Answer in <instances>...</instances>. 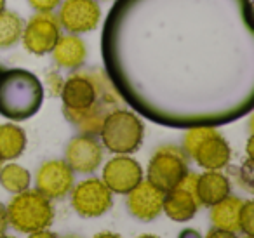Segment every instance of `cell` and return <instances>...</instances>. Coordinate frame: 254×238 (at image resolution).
<instances>
[{
    "mask_svg": "<svg viewBox=\"0 0 254 238\" xmlns=\"http://www.w3.org/2000/svg\"><path fill=\"white\" fill-rule=\"evenodd\" d=\"M113 85L143 71L211 66L251 70V0H117L101 39Z\"/></svg>",
    "mask_w": 254,
    "mask_h": 238,
    "instance_id": "obj_1",
    "label": "cell"
},
{
    "mask_svg": "<svg viewBox=\"0 0 254 238\" xmlns=\"http://www.w3.org/2000/svg\"><path fill=\"white\" fill-rule=\"evenodd\" d=\"M63 115L82 134L98 136L105 119L119 108L120 94L106 71H75L61 89Z\"/></svg>",
    "mask_w": 254,
    "mask_h": 238,
    "instance_id": "obj_2",
    "label": "cell"
},
{
    "mask_svg": "<svg viewBox=\"0 0 254 238\" xmlns=\"http://www.w3.org/2000/svg\"><path fill=\"white\" fill-rule=\"evenodd\" d=\"M44 85L35 73L23 68L0 71V115L23 122L35 115L44 103Z\"/></svg>",
    "mask_w": 254,
    "mask_h": 238,
    "instance_id": "obj_3",
    "label": "cell"
},
{
    "mask_svg": "<svg viewBox=\"0 0 254 238\" xmlns=\"http://www.w3.org/2000/svg\"><path fill=\"white\" fill-rule=\"evenodd\" d=\"M183 151L205 171H221L230 164L232 148L218 129L211 125L191 127L183 136Z\"/></svg>",
    "mask_w": 254,
    "mask_h": 238,
    "instance_id": "obj_4",
    "label": "cell"
},
{
    "mask_svg": "<svg viewBox=\"0 0 254 238\" xmlns=\"http://www.w3.org/2000/svg\"><path fill=\"white\" fill-rule=\"evenodd\" d=\"M105 150L113 155H131L145 139V125L136 113L117 108L105 119L98 134Z\"/></svg>",
    "mask_w": 254,
    "mask_h": 238,
    "instance_id": "obj_5",
    "label": "cell"
},
{
    "mask_svg": "<svg viewBox=\"0 0 254 238\" xmlns=\"http://www.w3.org/2000/svg\"><path fill=\"white\" fill-rule=\"evenodd\" d=\"M7 221L14 230L21 233H35L47 230L54 221V207L49 198L37 189H25L16 193L5 207Z\"/></svg>",
    "mask_w": 254,
    "mask_h": 238,
    "instance_id": "obj_6",
    "label": "cell"
},
{
    "mask_svg": "<svg viewBox=\"0 0 254 238\" xmlns=\"http://www.w3.org/2000/svg\"><path fill=\"white\" fill-rule=\"evenodd\" d=\"M188 174V155L183 148L160 146L155 150L146 169V181L162 189L164 193L176 188Z\"/></svg>",
    "mask_w": 254,
    "mask_h": 238,
    "instance_id": "obj_7",
    "label": "cell"
},
{
    "mask_svg": "<svg viewBox=\"0 0 254 238\" xmlns=\"http://www.w3.org/2000/svg\"><path fill=\"white\" fill-rule=\"evenodd\" d=\"M63 35L58 16L54 12H35L23 26L21 44L33 56L51 54L58 39Z\"/></svg>",
    "mask_w": 254,
    "mask_h": 238,
    "instance_id": "obj_8",
    "label": "cell"
},
{
    "mask_svg": "<svg viewBox=\"0 0 254 238\" xmlns=\"http://www.w3.org/2000/svg\"><path fill=\"white\" fill-rule=\"evenodd\" d=\"M70 195L73 210L87 219L103 216L113 205V193L98 178H87L78 184H73Z\"/></svg>",
    "mask_w": 254,
    "mask_h": 238,
    "instance_id": "obj_9",
    "label": "cell"
},
{
    "mask_svg": "<svg viewBox=\"0 0 254 238\" xmlns=\"http://www.w3.org/2000/svg\"><path fill=\"white\" fill-rule=\"evenodd\" d=\"M58 9V21L66 33L82 35L94 32L101 23V7L98 0H64Z\"/></svg>",
    "mask_w": 254,
    "mask_h": 238,
    "instance_id": "obj_10",
    "label": "cell"
},
{
    "mask_svg": "<svg viewBox=\"0 0 254 238\" xmlns=\"http://www.w3.org/2000/svg\"><path fill=\"white\" fill-rule=\"evenodd\" d=\"M197 176L195 172H190L181 179V182L176 188L169 189L164 195L162 210L169 219L176 221V223H185L195 217L200 202L195 193V184H197Z\"/></svg>",
    "mask_w": 254,
    "mask_h": 238,
    "instance_id": "obj_11",
    "label": "cell"
},
{
    "mask_svg": "<svg viewBox=\"0 0 254 238\" xmlns=\"http://www.w3.org/2000/svg\"><path fill=\"white\" fill-rule=\"evenodd\" d=\"M103 155H105V148L98 136L80 132L68 141L64 150V162L70 165L73 172L92 174L101 165Z\"/></svg>",
    "mask_w": 254,
    "mask_h": 238,
    "instance_id": "obj_12",
    "label": "cell"
},
{
    "mask_svg": "<svg viewBox=\"0 0 254 238\" xmlns=\"http://www.w3.org/2000/svg\"><path fill=\"white\" fill-rule=\"evenodd\" d=\"M75 172L64 160H47L35 174V189L49 200H61L71 191Z\"/></svg>",
    "mask_w": 254,
    "mask_h": 238,
    "instance_id": "obj_13",
    "label": "cell"
},
{
    "mask_svg": "<svg viewBox=\"0 0 254 238\" xmlns=\"http://www.w3.org/2000/svg\"><path fill=\"white\" fill-rule=\"evenodd\" d=\"M101 181L117 195H127L143 181V167L129 155H115L103 167Z\"/></svg>",
    "mask_w": 254,
    "mask_h": 238,
    "instance_id": "obj_14",
    "label": "cell"
},
{
    "mask_svg": "<svg viewBox=\"0 0 254 238\" xmlns=\"http://www.w3.org/2000/svg\"><path fill=\"white\" fill-rule=\"evenodd\" d=\"M166 193L143 179L136 188L127 193V210L139 221H153L162 212Z\"/></svg>",
    "mask_w": 254,
    "mask_h": 238,
    "instance_id": "obj_15",
    "label": "cell"
},
{
    "mask_svg": "<svg viewBox=\"0 0 254 238\" xmlns=\"http://www.w3.org/2000/svg\"><path fill=\"white\" fill-rule=\"evenodd\" d=\"M51 56L56 66L63 70H78L87 60V46L78 35L66 33L58 39L56 46L51 51Z\"/></svg>",
    "mask_w": 254,
    "mask_h": 238,
    "instance_id": "obj_16",
    "label": "cell"
},
{
    "mask_svg": "<svg viewBox=\"0 0 254 238\" xmlns=\"http://www.w3.org/2000/svg\"><path fill=\"white\" fill-rule=\"evenodd\" d=\"M232 184L230 179L223 174L221 171H205L204 174L197 176V184H195V193L200 202V205L212 207L223 198L230 195Z\"/></svg>",
    "mask_w": 254,
    "mask_h": 238,
    "instance_id": "obj_17",
    "label": "cell"
},
{
    "mask_svg": "<svg viewBox=\"0 0 254 238\" xmlns=\"http://www.w3.org/2000/svg\"><path fill=\"white\" fill-rule=\"evenodd\" d=\"M242 202L244 200L239 198V196L228 195L221 202L212 205L211 214H209L212 226L219 228V230L237 233L239 231V212H240V207H242Z\"/></svg>",
    "mask_w": 254,
    "mask_h": 238,
    "instance_id": "obj_18",
    "label": "cell"
},
{
    "mask_svg": "<svg viewBox=\"0 0 254 238\" xmlns=\"http://www.w3.org/2000/svg\"><path fill=\"white\" fill-rule=\"evenodd\" d=\"M26 148V134L16 123H0V160H16Z\"/></svg>",
    "mask_w": 254,
    "mask_h": 238,
    "instance_id": "obj_19",
    "label": "cell"
},
{
    "mask_svg": "<svg viewBox=\"0 0 254 238\" xmlns=\"http://www.w3.org/2000/svg\"><path fill=\"white\" fill-rule=\"evenodd\" d=\"M0 184L5 191L12 193H21L30 188L32 184V174L26 167L19 164H7L4 167H0Z\"/></svg>",
    "mask_w": 254,
    "mask_h": 238,
    "instance_id": "obj_20",
    "label": "cell"
},
{
    "mask_svg": "<svg viewBox=\"0 0 254 238\" xmlns=\"http://www.w3.org/2000/svg\"><path fill=\"white\" fill-rule=\"evenodd\" d=\"M23 26L25 21L18 12L7 9L0 12V49H9L21 40Z\"/></svg>",
    "mask_w": 254,
    "mask_h": 238,
    "instance_id": "obj_21",
    "label": "cell"
},
{
    "mask_svg": "<svg viewBox=\"0 0 254 238\" xmlns=\"http://www.w3.org/2000/svg\"><path fill=\"white\" fill-rule=\"evenodd\" d=\"M239 231L244 235H254V202L253 200H244L239 212Z\"/></svg>",
    "mask_w": 254,
    "mask_h": 238,
    "instance_id": "obj_22",
    "label": "cell"
},
{
    "mask_svg": "<svg viewBox=\"0 0 254 238\" xmlns=\"http://www.w3.org/2000/svg\"><path fill=\"white\" fill-rule=\"evenodd\" d=\"M63 77L58 71H49L46 77V89L51 96H60L61 89H63Z\"/></svg>",
    "mask_w": 254,
    "mask_h": 238,
    "instance_id": "obj_23",
    "label": "cell"
},
{
    "mask_svg": "<svg viewBox=\"0 0 254 238\" xmlns=\"http://www.w3.org/2000/svg\"><path fill=\"white\" fill-rule=\"evenodd\" d=\"M35 12H54L60 7L61 0H26Z\"/></svg>",
    "mask_w": 254,
    "mask_h": 238,
    "instance_id": "obj_24",
    "label": "cell"
},
{
    "mask_svg": "<svg viewBox=\"0 0 254 238\" xmlns=\"http://www.w3.org/2000/svg\"><path fill=\"white\" fill-rule=\"evenodd\" d=\"M205 238H237V235L233 233V231H226V230L214 228V230H211L207 235H205Z\"/></svg>",
    "mask_w": 254,
    "mask_h": 238,
    "instance_id": "obj_25",
    "label": "cell"
},
{
    "mask_svg": "<svg viewBox=\"0 0 254 238\" xmlns=\"http://www.w3.org/2000/svg\"><path fill=\"white\" fill-rule=\"evenodd\" d=\"M7 226H9L7 210H5V205H2V203H0V237H2V235H5Z\"/></svg>",
    "mask_w": 254,
    "mask_h": 238,
    "instance_id": "obj_26",
    "label": "cell"
},
{
    "mask_svg": "<svg viewBox=\"0 0 254 238\" xmlns=\"http://www.w3.org/2000/svg\"><path fill=\"white\" fill-rule=\"evenodd\" d=\"M28 238H60V237L49 230H40V231H35V233H30Z\"/></svg>",
    "mask_w": 254,
    "mask_h": 238,
    "instance_id": "obj_27",
    "label": "cell"
},
{
    "mask_svg": "<svg viewBox=\"0 0 254 238\" xmlns=\"http://www.w3.org/2000/svg\"><path fill=\"white\" fill-rule=\"evenodd\" d=\"M178 238H202V237H200V233H198L197 230H193V228H188V230L181 231Z\"/></svg>",
    "mask_w": 254,
    "mask_h": 238,
    "instance_id": "obj_28",
    "label": "cell"
},
{
    "mask_svg": "<svg viewBox=\"0 0 254 238\" xmlns=\"http://www.w3.org/2000/svg\"><path fill=\"white\" fill-rule=\"evenodd\" d=\"M92 238H122V237H120V235H117V233H108V231H105V233L94 235Z\"/></svg>",
    "mask_w": 254,
    "mask_h": 238,
    "instance_id": "obj_29",
    "label": "cell"
},
{
    "mask_svg": "<svg viewBox=\"0 0 254 238\" xmlns=\"http://www.w3.org/2000/svg\"><path fill=\"white\" fill-rule=\"evenodd\" d=\"M5 4H7V2H5V0H0V12H2V11H5Z\"/></svg>",
    "mask_w": 254,
    "mask_h": 238,
    "instance_id": "obj_30",
    "label": "cell"
},
{
    "mask_svg": "<svg viewBox=\"0 0 254 238\" xmlns=\"http://www.w3.org/2000/svg\"><path fill=\"white\" fill-rule=\"evenodd\" d=\"M61 238H82V237H78V235H64V237H61Z\"/></svg>",
    "mask_w": 254,
    "mask_h": 238,
    "instance_id": "obj_31",
    "label": "cell"
},
{
    "mask_svg": "<svg viewBox=\"0 0 254 238\" xmlns=\"http://www.w3.org/2000/svg\"><path fill=\"white\" fill-rule=\"evenodd\" d=\"M138 238H159V237H155V235H141V237H138Z\"/></svg>",
    "mask_w": 254,
    "mask_h": 238,
    "instance_id": "obj_32",
    "label": "cell"
},
{
    "mask_svg": "<svg viewBox=\"0 0 254 238\" xmlns=\"http://www.w3.org/2000/svg\"><path fill=\"white\" fill-rule=\"evenodd\" d=\"M0 238H14V237H9V235H2Z\"/></svg>",
    "mask_w": 254,
    "mask_h": 238,
    "instance_id": "obj_33",
    "label": "cell"
},
{
    "mask_svg": "<svg viewBox=\"0 0 254 238\" xmlns=\"http://www.w3.org/2000/svg\"><path fill=\"white\" fill-rule=\"evenodd\" d=\"M242 238H253V237H249V235H244V237Z\"/></svg>",
    "mask_w": 254,
    "mask_h": 238,
    "instance_id": "obj_34",
    "label": "cell"
},
{
    "mask_svg": "<svg viewBox=\"0 0 254 238\" xmlns=\"http://www.w3.org/2000/svg\"><path fill=\"white\" fill-rule=\"evenodd\" d=\"M0 167H2V160H0Z\"/></svg>",
    "mask_w": 254,
    "mask_h": 238,
    "instance_id": "obj_35",
    "label": "cell"
},
{
    "mask_svg": "<svg viewBox=\"0 0 254 238\" xmlns=\"http://www.w3.org/2000/svg\"><path fill=\"white\" fill-rule=\"evenodd\" d=\"M2 70H4V68H2V66H0V71H2Z\"/></svg>",
    "mask_w": 254,
    "mask_h": 238,
    "instance_id": "obj_36",
    "label": "cell"
},
{
    "mask_svg": "<svg viewBox=\"0 0 254 238\" xmlns=\"http://www.w3.org/2000/svg\"><path fill=\"white\" fill-rule=\"evenodd\" d=\"M98 2H99V0H98ZM101 2H106V0H101Z\"/></svg>",
    "mask_w": 254,
    "mask_h": 238,
    "instance_id": "obj_37",
    "label": "cell"
}]
</instances>
